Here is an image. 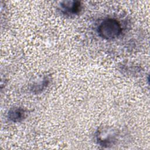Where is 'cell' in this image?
Here are the masks:
<instances>
[{
	"mask_svg": "<svg viewBox=\"0 0 150 150\" xmlns=\"http://www.w3.org/2000/svg\"><path fill=\"white\" fill-rule=\"evenodd\" d=\"M25 114V112L23 108L15 107L9 111L8 117L13 122H19L23 119Z\"/></svg>",
	"mask_w": 150,
	"mask_h": 150,
	"instance_id": "3",
	"label": "cell"
},
{
	"mask_svg": "<svg viewBox=\"0 0 150 150\" xmlns=\"http://www.w3.org/2000/svg\"><path fill=\"white\" fill-rule=\"evenodd\" d=\"M62 6L64 10L70 14L78 13L81 9L80 3L78 1H66L62 5Z\"/></svg>",
	"mask_w": 150,
	"mask_h": 150,
	"instance_id": "2",
	"label": "cell"
},
{
	"mask_svg": "<svg viewBox=\"0 0 150 150\" xmlns=\"http://www.w3.org/2000/svg\"><path fill=\"white\" fill-rule=\"evenodd\" d=\"M120 23L115 19L108 18L104 19L98 26V33L99 35L107 40H112L119 36L121 33Z\"/></svg>",
	"mask_w": 150,
	"mask_h": 150,
	"instance_id": "1",
	"label": "cell"
}]
</instances>
